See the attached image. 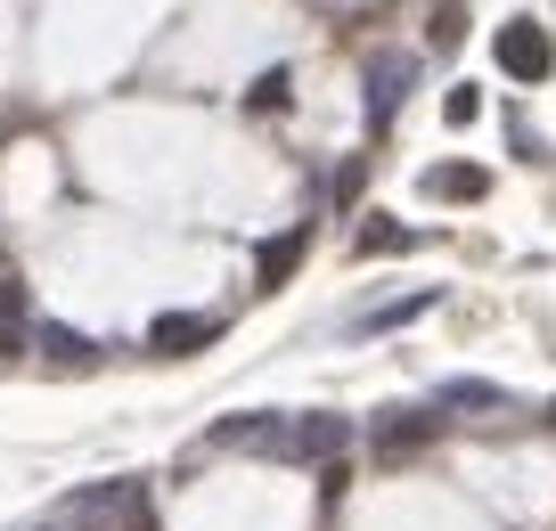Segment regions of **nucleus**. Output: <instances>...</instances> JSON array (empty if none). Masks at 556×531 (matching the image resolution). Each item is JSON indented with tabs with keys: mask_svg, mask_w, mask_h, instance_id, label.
<instances>
[{
	"mask_svg": "<svg viewBox=\"0 0 556 531\" xmlns=\"http://www.w3.org/2000/svg\"><path fill=\"white\" fill-rule=\"evenodd\" d=\"M303 254H312V229H287L278 245H262V254H254V287H262V294H278L287 278L303 270Z\"/></svg>",
	"mask_w": 556,
	"mask_h": 531,
	"instance_id": "obj_6",
	"label": "nucleus"
},
{
	"mask_svg": "<svg viewBox=\"0 0 556 531\" xmlns=\"http://www.w3.org/2000/svg\"><path fill=\"white\" fill-rule=\"evenodd\" d=\"M442 115H451V123H458V131H467V123H475V115H483V90H475V83H458V90H451V99H442Z\"/></svg>",
	"mask_w": 556,
	"mask_h": 531,
	"instance_id": "obj_12",
	"label": "nucleus"
},
{
	"mask_svg": "<svg viewBox=\"0 0 556 531\" xmlns=\"http://www.w3.org/2000/svg\"><path fill=\"white\" fill-rule=\"evenodd\" d=\"M491 50H500V74H516V83H548L556 74V41H548L540 17H507Z\"/></svg>",
	"mask_w": 556,
	"mask_h": 531,
	"instance_id": "obj_1",
	"label": "nucleus"
},
{
	"mask_svg": "<svg viewBox=\"0 0 556 531\" xmlns=\"http://www.w3.org/2000/svg\"><path fill=\"white\" fill-rule=\"evenodd\" d=\"M17 352H25V327H17V319H0V361H17Z\"/></svg>",
	"mask_w": 556,
	"mask_h": 531,
	"instance_id": "obj_13",
	"label": "nucleus"
},
{
	"mask_svg": "<svg viewBox=\"0 0 556 531\" xmlns=\"http://www.w3.org/2000/svg\"><path fill=\"white\" fill-rule=\"evenodd\" d=\"M434 401H442V409H507V393H500V384H483V377H451Z\"/></svg>",
	"mask_w": 556,
	"mask_h": 531,
	"instance_id": "obj_10",
	"label": "nucleus"
},
{
	"mask_svg": "<svg viewBox=\"0 0 556 531\" xmlns=\"http://www.w3.org/2000/svg\"><path fill=\"white\" fill-rule=\"evenodd\" d=\"M417 245V229H401V222H384V213H368V229L352 238V254H409Z\"/></svg>",
	"mask_w": 556,
	"mask_h": 531,
	"instance_id": "obj_9",
	"label": "nucleus"
},
{
	"mask_svg": "<svg viewBox=\"0 0 556 531\" xmlns=\"http://www.w3.org/2000/svg\"><path fill=\"white\" fill-rule=\"evenodd\" d=\"M434 433H442L434 409H393V417L377 426V458H409V450H426Z\"/></svg>",
	"mask_w": 556,
	"mask_h": 531,
	"instance_id": "obj_4",
	"label": "nucleus"
},
{
	"mask_svg": "<svg viewBox=\"0 0 556 531\" xmlns=\"http://www.w3.org/2000/svg\"><path fill=\"white\" fill-rule=\"evenodd\" d=\"M205 343H222V319H213V311H164V319H148V352H156V361H189Z\"/></svg>",
	"mask_w": 556,
	"mask_h": 531,
	"instance_id": "obj_2",
	"label": "nucleus"
},
{
	"mask_svg": "<svg viewBox=\"0 0 556 531\" xmlns=\"http://www.w3.org/2000/svg\"><path fill=\"white\" fill-rule=\"evenodd\" d=\"M417 189L434 197V205H475V197L491 189V172L483 164H426V180Z\"/></svg>",
	"mask_w": 556,
	"mask_h": 531,
	"instance_id": "obj_5",
	"label": "nucleus"
},
{
	"mask_svg": "<svg viewBox=\"0 0 556 531\" xmlns=\"http://www.w3.org/2000/svg\"><path fill=\"white\" fill-rule=\"evenodd\" d=\"M245 106H254V115H287V106H295V66H262L254 83H245Z\"/></svg>",
	"mask_w": 556,
	"mask_h": 531,
	"instance_id": "obj_7",
	"label": "nucleus"
},
{
	"mask_svg": "<svg viewBox=\"0 0 556 531\" xmlns=\"http://www.w3.org/2000/svg\"><path fill=\"white\" fill-rule=\"evenodd\" d=\"M409 83H417V58H401V50L368 58V131H393V106L409 99Z\"/></svg>",
	"mask_w": 556,
	"mask_h": 531,
	"instance_id": "obj_3",
	"label": "nucleus"
},
{
	"mask_svg": "<svg viewBox=\"0 0 556 531\" xmlns=\"http://www.w3.org/2000/svg\"><path fill=\"white\" fill-rule=\"evenodd\" d=\"M34 336H41V352H50L58 368H99V343L74 336V327H34Z\"/></svg>",
	"mask_w": 556,
	"mask_h": 531,
	"instance_id": "obj_8",
	"label": "nucleus"
},
{
	"mask_svg": "<svg viewBox=\"0 0 556 531\" xmlns=\"http://www.w3.org/2000/svg\"><path fill=\"white\" fill-rule=\"evenodd\" d=\"M426 311H434V287H417V294H401V303H377L368 311V336H377V327H409V319H426Z\"/></svg>",
	"mask_w": 556,
	"mask_h": 531,
	"instance_id": "obj_11",
	"label": "nucleus"
}]
</instances>
